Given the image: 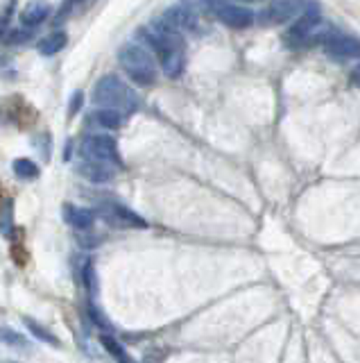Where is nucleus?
<instances>
[{"label": "nucleus", "mask_w": 360, "mask_h": 363, "mask_svg": "<svg viewBox=\"0 0 360 363\" xmlns=\"http://www.w3.org/2000/svg\"><path fill=\"white\" fill-rule=\"evenodd\" d=\"M80 105H82V94H80V91H77V94L73 96V103H70V116H73V114H77V110H80Z\"/></svg>", "instance_id": "nucleus-23"}, {"label": "nucleus", "mask_w": 360, "mask_h": 363, "mask_svg": "<svg viewBox=\"0 0 360 363\" xmlns=\"http://www.w3.org/2000/svg\"><path fill=\"white\" fill-rule=\"evenodd\" d=\"M82 282H84V287L86 291L91 293H96V268H93L91 261H84V268H82Z\"/></svg>", "instance_id": "nucleus-21"}, {"label": "nucleus", "mask_w": 360, "mask_h": 363, "mask_svg": "<svg viewBox=\"0 0 360 363\" xmlns=\"http://www.w3.org/2000/svg\"><path fill=\"white\" fill-rule=\"evenodd\" d=\"M236 3H245V5H254V3H263V0H236Z\"/></svg>", "instance_id": "nucleus-26"}, {"label": "nucleus", "mask_w": 360, "mask_h": 363, "mask_svg": "<svg viewBox=\"0 0 360 363\" xmlns=\"http://www.w3.org/2000/svg\"><path fill=\"white\" fill-rule=\"evenodd\" d=\"M82 157L84 159H96V161H107L112 166H120V152L118 143L114 136L109 134H91L82 141Z\"/></svg>", "instance_id": "nucleus-4"}, {"label": "nucleus", "mask_w": 360, "mask_h": 363, "mask_svg": "<svg viewBox=\"0 0 360 363\" xmlns=\"http://www.w3.org/2000/svg\"><path fill=\"white\" fill-rule=\"evenodd\" d=\"M156 25H159L161 30H166V32H172V34H184V32H189V30L198 28V17L193 14L191 7L175 5L163 14Z\"/></svg>", "instance_id": "nucleus-5"}, {"label": "nucleus", "mask_w": 360, "mask_h": 363, "mask_svg": "<svg viewBox=\"0 0 360 363\" xmlns=\"http://www.w3.org/2000/svg\"><path fill=\"white\" fill-rule=\"evenodd\" d=\"M118 363H136V361H134V359H129V357H123Z\"/></svg>", "instance_id": "nucleus-27"}, {"label": "nucleus", "mask_w": 360, "mask_h": 363, "mask_svg": "<svg viewBox=\"0 0 360 363\" xmlns=\"http://www.w3.org/2000/svg\"><path fill=\"white\" fill-rule=\"evenodd\" d=\"M215 17L220 19L224 25L229 28H236V30H245L254 23V12L247 10V7H240V5H226L220 3L215 7Z\"/></svg>", "instance_id": "nucleus-9"}, {"label": "nucleus", "mask_w": 360, "mask_h": 363, "mask_svg": "<svg viewBox=\"0 0 360 363\" xmlns=\"http://www.w3.org/2000/svg\"><path fill=\"white\" fill-rule=\"evenodd\" d=\"M64 220L68 222L70 227L75 229H91L93 222H96V214L86 207H77V205H64Z\"/></svg>", "instance_id": "nucleus-12"}, {"label": "nucleus", "mask_w": 360, "mask_h": 363, "mask_svg": "<svg viewBox=\"0 0 360 363\" xmlns=\"http://www.w3.org/2000/svg\"><path fill=\"white\" fill-rule=\"evenodd\" d=\"M322 25V19H319L317 12H306L304 17H299L290 28H288V32L284 34V41L288 45H301L310 41L313 32Z\"/></svg>", "instance_id": "nucleus-8"}, {"label": "nucleus", "mask_w": 360, "mask_h": 363, "mask_svg": "<svg viewBox=\"0 0 360 363\" xmlns=\"http://www.w3.org/2000/svg\"><path fill=\"white\" fill-rule=\"evenodd\" d=\"M301 10V0H272V3L265 7L263 14L258 17V21L263 25H281V23L293 21Z\"/></svg>", "instance_id": "nucleus-6"}, {"label": "nucleus", "mask_w": 360, "mask_h": 363, "mask_svg": "<svg viewBox=\"0 0 360 363\" xmlns=\"http://www.w3.org/2000/svg\"><path fill=\"white\" fill-rule=\"evenodd\" d=\"M50 14V5L45 0H32L30 5H25V10L21 12V23H25L28 28L32 25H41V23L48 19Z\"/></svg>", "instance_id": "nucleus-13"}, {"label": "nucleus", "mask_w": 360, "mask_h": 363, "mask_svg": "<svg viewBox=\"0 0 360 363\" xmlns=\"http://www.w3.org/2000/svg\"><path fill=\"white\" fill-rule=\"evenodd\" d=\"M77 173H80L84 180L96 182V184H105L114 180V166L107 164V161H96V159H84L77 164Z\"/></svg>", "instance_id": "nucleus-11"}, {"label": "nucleus", "mask_w": 360, "mask_h": 363, "mask_svg": "<svg viewBox=\"0 0 360 363\" xmlns=\"http://www.w3.org/2000/svg\"><path fill=\"white\" fill-rule=\"evenodd\" d=\"M5 64V61H3V57H0V66H3Z\"/></svg>", "instance_id": "nucleus-28"}, {"label": "nucleus", "mask_w": 360, "mask_h": 363, "mask_svg": "<svg viewBox=\"0 0 360 363\" xmlns=\"http://www.w3.org/2000/svg\"><path fill=\"white\" fill-rule=\"evenodd\" d=\"M100 211H103V218L114 227H136V229L147 227V220L143 216H138L136 211H131L129 207H125V205L109 203Z\"/></svg>", "instance_id": "nucleus-7"}, {"label": "nucleus", "mask_w": 360, "mask_h": 363, "mask_svg": "<svg viewBox=\"0 0 360 363\" xmlns=\"http://www.w3.org/2000/svg\"><path fill=\"white\" fill-rule=\"evenodd\" d=\"M0 341L7 343L10 347H19V350H28L30 343H28V338L19 334V331H14L10 327H0Z\"/></svg>", "instance_id": "nucleus-19"}, {"label": "nucleus", "mask_w": 360, "mask_h": 363, "mask_svg": "<svg viewBox=\"0 0 360 363\" xmlns=\"http://www.w3.org/2000/svg\"><path fill=\"white\" fill-rule=\"evenodd\" d=\"M324 52L333 59H360V39L358 37H331L326 39Z\"/></svg>", "instance_id": "nucleus-10"}, {"label": "nucleus", "mask_w": 360, "mask_h": 363, "mask_svg": "<svg viewBox=\"0 0 360 363\" xmlns=\"http://www.w3.org/2000/svg\"><path fill=\"white\" fill-rule=\"evenodd\" d=\"M93 103L103 110H116L120 114H131L136 110L138 100L127 84L116 75H105L93 89Z\"/></svg>", "instance_id": "nucleus-2"}, {"label": "nucleus", "mask_w": 360, "mask_h": 363, "mask_svg": "<svg viewBox=\"0 0 360 363\" xmlns=\"http://www.w3.org/2000/svg\"><path fill=\"white\" fill-rule=\"evenodd\" d=\"M14 203L12 200H5L3 207H0V231H3V236L10 238L12 231H14Z\"/></svg>", "instance_id": "nucleus-18"}, {"label": "nucleus", "mask_w": 360, "mask_h": 363, "mask_svg": "<svg viewBox=\"0 0 360 363\" xmlns=\"http://www.w3.org/2000/svg\"><path fill=\"white\" fill-rule=\"evenodd\" d=\"M100 343H103V347H105V350H107L109 354H112V357H114L116 361H120L123 357H127L125 347H123L118 341H116V338H114L112 334H107V331H105V334H100Z\"/></svg>", "instance_id": "nucleus-20"}, {"label": "nucleus", "mask_w": 360, "mask_h": 363, "mask_svg": "<svg viewBox=\"0 0 360 363\" xmlns=\"http://www.w3.org/2000/svg\"><path fill=\"white\" fill-rule=\"evenodd\" d=\"M66 34L64 32H54V34H48L45 39H41L39 41V52L45 57H52V55H57V52L64 48L66 45Z\"/></svg>", "instance_id": "nucleus-15"}, {"label": "nucleus", "mask_w": 360, "mask_h": 363, "mask_svg": "<svg viewBox=\"0 0 360 363\" xmlns=\"http://www.w3.org/2000/svg\"><path fill=\"white\" fill-rule=\"evenodd\" d=\"M23 39H30V34L28 32H12L10 43H23Z\"/></svg>", "instance_id": "nucleus-24"}, {"label": "nucleus", "mask_w": 360, "mask_h": 363, "mask_svg": "<svg viewBox=\"0 0 360 363\" xmlns=\"http://www.w3.org/2000/svg\"><path fill=\"white\" fill-rule=\"evenodd\" d=\"M23 322H25V327L30 329V334H32L34 338H39L41 343H48V345H52V347H61L59 338L54 336L50 329H45L41 322H36V320H32V318H23Z\"/></svg>", "instance_id": "nucleus-14"}, {"label": "nucleus", "mask_w": 360, "mask_h": 363, "mask_svg": "<svg viewBox=\"0 0 360 363\" xmlns=\"http://www.w3.org/2000/svg\"><path fill=\"white\" fill-rule=\"evenodd\" d=\"M118 61L127 77L138 87H152L156 82V66L152 55L138 43H125L118 50Z\"/></svg>", "instance_id": "nucleus-3"}, {"label": "nucleus", "mask_w": 360, "mask_h": 363, "mask_svg": "<svg viewBox=\"0 0 360 363\" xmlns=\"http://www.w3.org/2000/svg\"><path fill=\"white\" fill-rule=\"evenodd\" d=\"M86 311H89V315H91V320L96 322L98 327H103V329H109V322H107V318L103 313H100V309L93 304V302H89V307H86Z\"/></svg>", "instance_id": "nucleus-22"}, {"label": "nucleus", "mask_w": 360, "mask_h": 363, "mask_svg": "<svg viewBox=\"0 0 360 363\" xmlns=\"http://www.w3.org/2000/svg\"><path fill=\"white\" fill-rule=\"evenodd\" d=\"M14 173H17L21 180H34V177H39V166L34 164V161H30L25 157H21V159H14Z\"/></svg>", "instance_id": "nucleus-17"}, {"label": "nucleus", "mask_w": 360, "mask_h": 363, "mask_svg": "<svg viewBox=\"0 0 360 363\" xmlns=\"http://www.w3.org/2000/svg\"><path fill=\"white\" fill-rule=\"evenodd\" d=\"M96 123L105 129H118L123 125V114L116 110H98Z\"/></svg>", "instance_id": "nucleus-16"}, {"label": "nucleus", "mask_w": 360, "mask_h": 363, "mask_svg": "<svg viewBox=\"0 0 360 363\" xmlns=\"http://www.w3.org/2000/svg\"><path fill=\"white\" fill-rule=\"evenodd\" d=\"M351 82H354L356 87H360V66H356L354 71H351Z\"/></svg>", "instance_id": "nucleus-25"}, {"label": "nucleus", "mask_w": 360, "mask_h": 363, "mask_svg": "<svg viewBox=\"0 0 360 363\" xmlns=\"http://www.w3.org/2000/svg\"><path fill=\"white\" fill-rule=\"evenodd\" d=\"M140 34H145L147 43L152 45V50L161 59V68L168 77H179L184 71V41L182 34H172L154 25V30H140Z\"/></svg>", "instance_id": "nucleus-1"}]
</instances>
